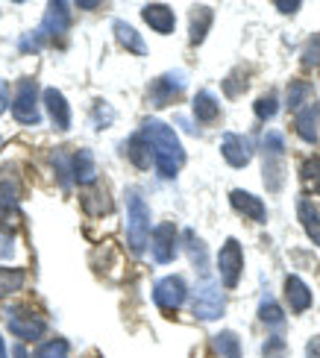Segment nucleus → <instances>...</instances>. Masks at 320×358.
Masks as SVG:
<instances>
[{
  "label": "nucleus",
  "instance_id": "nucleus-1",
  "mask_svg": "<svg viewBox=\"0 0 320 358\" xmlns=\"http://www.w3.org/2000/svg\"><path fill=\"white\" fill-rule=\"evenodd\" d=\"M141 138L150 144V153H153V162L159 168V176L162 179H174L179 173V168L186 165V150L176 138V132L162 124V121H144L141 124Z\"/></svg>",
  "mask_w": 320,
  "mask_h": 358
},
{
  "label": "nucleus",
  "instance_id": "nucleus-2",
  "mask_svg": "<svg viewBox=\"0 0 320 358\" xmlns=\"http://www.w3.org/2000/svg\"><path fill=\"white\" fill-rule=\"evenodd\" d=\"M127 241L135 256H141L150 241V208L139 191H127Z\"/></svg>",
  "mask_w": 320,
  "mask_h": 358
},
{
  "label": "nucleus",
  "instance_id": "nucleus-3",
  "mask_svg": "<svg viewBox=\"0 0 320 358\" xmlns=\"http://www.w3.org/2000/svg\"><path fill=\"white\" fill-rule=\"evenodd\" d=\"M12 115H15V121L24 124V127H36L41 121L36 80H21L18 83V92H15V100H12Z\"/></svg>",
  "mask_w": 320,
  "mask_h": 358
},
{
  "label": "nucleus",
  "instance_id": "nucleus-4",
  "mask_svg": "<svg viewBox=\"0 0 320 358\" xmlns=\"http://www.w3.org/2000/svg\"><path fill=\"white\" fill-rule=\"evenodd\" d=\"M226 308V296L211 279H203L194 291V315L200 320H218Z\"/></svg>",
  "mask_w": 320,
  "mask_h": 358
},
{
  "label": "nucleus",
  "instance_id": "nucleus-5",
  "mask_svg": "<svg viewBox=\"0 0 320 358\" xmlns=\"http://www.w3.org/2000/svg\"><path fill=\"white\" fill-rule=\"evenodd\" d=\"M241 267H244V252H241V244L235 238H230L221 252H218V273H221V282L223 288H235L238 279H241Z\"/></svg>",
  "mask_w": 320,
  "mask_h": 358
},
{
  "label": "nucleus",
  "instance_id": "nucleus-6",
  "mask_svg": "<svg viewBox=\"0 0 320 358\" xmlns=\"http://www.w3.org/2000/svg\"><path fill=\"white\" fill-rule=\"evenodd\" d=\"M186 296H188V288H186V282H182L179 276H165L156 282V288H153V300L162 311H167V315H174V311L186 303Z\"/></svg>",
  "mask_w": 320,
  "mask_h": 358
},
{
  "label": "nucleus",
  "instance_id": "nucleus-7",
  "mask_svg": "<svg viewBox=\"0 0 320 358\" xmlns=\"http://www.w3.org/2000/svg\"><path fill=\"white\" fill-rule=\"evenodd\" d=\"M6 326L15 338L21 341H39L44 335V320L36 315H27L24 308H9L6 311Z\"/></svg>",
  "mask_w": 320,
  "mask_h": 358
},
{
  "label": "nucleus",
  "instance_id": "nucleus-8",
  "mask_svg": "<svg viewBox=\"0 0 320 358\" xmlns=\"http://www.w3.org/2000/svg\"><path fill=\"white\" fill-rule=\"evenodd\" d=\"M182 88H186V77H182L179 71L165 73V77H159L153 85H150V103H153L156 109H162L182 94Z\"/></svg>",
  "mask_w": 320,
  "mask_h": 358
},
{
  "label": "nucleus",
  "instance_id": "nucleus-9",
  "mask_svg": "<svg viewBox=\"0 0 320 358\" xmlns=\"http://www.w3.org/2000/svg\"><path fill=\"white\" fill-rule=\"evenodd\" d=\"M221 153L232 168H244V165H250V159H253V141L244 136H235V132H226L221 141Z\"/></svg>",
  "mask_w": 320,
  "mask_h": 358
},
{
  "label": "nucleus",
  "instance_id": "nucleus-10",
  "mask_svg": "<svg viewBox=\"0 0 320 358\" xmlns=\"http://www.w3.org/2000/svg\"><path fill=\"white\" fill-rule=\"evenodd\" d=\"M68 27H71L68 3H50L48 12H44V21H41L39 36L41 38H59V36L68 33Z\"/></svg>",
  "mask_w": 320,
  "mask_h": 358
},
{
  "label": "nucleus",
  "instance_id": "nucleus-11",
  "mask_svg": "<svg viewBox=\"0 0 320 358\" xmlns=\"http://www.w3.org/2000/svg\"><path fill=\"white\" fill-rule=\"evenodd\" d=\"M176 256V227L174 223H159L153 229V259L159 264L174 262Z\"/></svg>",
  "mask_w": 320,
  "mask_h": 358
},
{
  "label": "nucleus",
  "instance_id": "nucleus-12",
  "mask_svg": "<svg viewBox=\"0 0 320 358\" xmlns=\"http://www.w3.org/2000/svg\"><path fill=\"white\" fill-rule=\"evenodd\" d=\"M230 203H232V208H235L238 215L250 217V220H256V223H265V220H267V208H265V203L258 200L256 194H250V191L235 188V191L230 194Z\"/></svg>",
  "mask_w": 320,
  "mask_h": 358
},
{
  "label": "nucleus",
  "instance_id": "nucleus-13",
  "mask_svg": "<svg viewBox=\"0 0 320 358\" xmlns=\"http://www.w3.org/2000/svg\"><path fill=\"white\" fill-rule=\"evenodd\" d=\"M294 124H297L300 138L309 141V144H314V141L320 138V103H309V106L297 109Z\"/></svg>",
  "mask_w": 320,
  "mask_h": 358
},
{
  "label": "nucleus",
  "instance_id": "nucleus-14",
  "mask_svg": "<svg viewBox=\"0 0 320 358\" xmlns=\"http://www.w3.org/2000/svg\"><path fill=\"white\" fill-rule=\"evenodd\" d=\"M44 106H48V115H50V121L59 132H65L71 127V109H68V100L65 94L59 92V88H48L44 92Z\"/></svg>",
  "mask_w": 320,
  "mask_h": 358
},
{
  "label": "nucleus",
  "instance_id": "nucleus-15",
  "mask_svg": "<svg viewBox=\"0 0 320 358\" xmlns=\"http://www.w3.org/2000/svg\"><path fill=\"white\" fill-rule=\"evenodd\" d=\"M285 296H288V306H291L294 315H302L306 308H312V291L306 288V282L300 276L285 279Z\"/></svg>",
  "mask_w": 320,
  "mask_h": 358
},
{
  "label": "nucleus",
  "instance_id": "nucleus-16",
  "mask_svg": "<svg viewBox=\"0 0 320 358\" xmlns=\"http://www.w3.org/2000/svg\"><path fill=\"white\" fill-rule=\"evenodd\" d=\"M141 15H144V21L156 29V33H174V27H176V21H174V12H171V6H165V3H147L144 9H141Z\"/></svg>",
  "mask_w": 320,
  "mask_h": 358
},
{
  "label": "nucleus",
  "instance_id": "nucleus-17",
  "mask_svg": "<svg viewBox=\"0 0 320 358\" xmlns=\"http://www.w3.org/2000/svg\"><path fill=\"white\" fill-rule=\"evenodd\" d=\"M194 117L200 124H215L221 117V106H218V97L211 92H197L194 94Z\"/></svg>",
  "mask_w": 320,
  "mask_h": 358
},
{
  "label": "nucleus",
  "instance_id": "nucleus-18",
  "mask_svg": "<svg viewBox=\"0 0 320 358\" xmlns=\"http://www.w3.org/2000/svg\"><path fill=\"white\" fill-rule=\"evenodd\" d=\"M71 176L77 179L80 185H91L97 179V168H95V156H91V150H80L71 159Z\"/></svg>",
  "mask_w": 320,
  "mask_h": 358
},
{
  "label": "nucleus",
  "instance_id": "nucleus-19",
  "mask_svg": "<svg viewBox=\"0 0 320 358\" xmlns=\"http://www.w3.org/2000/svg\"><path fill=\"white\" fill-rule=\"evenodd\" d=\"M211 21H215V12H211L209 6H194L191 9V24H188V38L191 44H200L209 33Z\"/></svg>",
  "mask_w": 320,
  "mask_h": 358
},
{
  "label": "nucleus",
  "instance_id": "nucleus-20",
  "mask_svg": "<svg viewBox=\"0 0 320 358\" xmlns=\"http://www.w3.org/2000/svg\"><path fill=\"white\" fill-rule=\"evenodd\" d=\"M115 38H118V44L120 48H127L130 53H135V56H144L147 53V44H144V38L135 33V29L127 24V21H115Z\"/></svg>",
  "mask_w": 320,
  "mask_h": 358
},
{
  "label": "nucleus",
  "instance_id": "nucleus-21",
  "mask_svg": "<svg viewBox=\"0 0 320 358\" xmlns=\"http://www.w3.org/2000/svg\"><path fill=\"white\" fill-rule=\"evenodd\" d=\"M297 215H300V223H302V229H306V235L320 247V212H317V206L309 200H300Z\"/></svg>",
  "mask_w": 320,
  "mask_h": 358
},
{
  "label": "nucleus",
  "instance_id": "nucleus-22",
  "mask_svg": "<svg viewBox=\"0 0 320 358\" xmlns=\"http://www.w3.org/2000/svg\"><path fill=\"white\" fill-rule=\"evenodd\" d=\"M127 156L139 171H147L150 165H153V153H150V144L141 138V132L127 141Z\"/></svg>",
  "mask_w": 320,
  "mask_h": 358
},
{
  "label": "nucleus",
  "instance_id": "nucleus-23",
  "mask_svg": "<svg viewBox=\"0 0 320 358\" xmlns=\"http://www.w3.org/2000/svg\"><path fill=\"white\" fill-rule=\"evenodd\" d=\"M265 185L267 191H282L285 185V168H282V156L277 153H265Z\"/></svg>",
  "mask_w": 320,
  "mask_h": 358
},
{
  "label": "nucleus",
  "instance_id": "nucleus-24",
  "mask_svg": "<svg viewBox=\"0 0 320 358\" xmlns=\"http://www.w3.org/2000/svg\"><path fill=\"white\" fill-rule=\"evenodd\" d=\"M186 250H188V259H191V264L197 267V273H203L206 276V271H209V252H206V244L197 238V232H186Z\"/></svg>",
  "mask_w": 320,
  "mask_h": 358
},
{
  "label": "nucleus",
  "instance_id": "nucleus-25",
  "mask_svg": "<svg viewBox=\"0 0 320 358\" xmlns=\"http://www.w3.org/2000/svg\"><path fill=\"white\" fill-rule=\"evenodd\" d=\"M83 206L88 215H109L112 212V200H109V191L106 188H91L83 194Z\"/></svg>",
  "mask_w": 320,
  "mask_h": 358
},
{
  "label": "nucleus",
  "instance_id": "nucleus-26",
  "mask_svg": "<svg viewBox=\"0 0 320 358\" xmlns=\"http://www.w3.org/2000/svg\"><path fill=\"white\" fill-rule=\"evenodd\" d=\"M300 182L309 194H320V156H312L300 165Z\"/></svg>",
  "mask_w": 320,
  "mask_h": 358
},
{
  "label": "nucleus",
  "instance_id": "nucleus-27",
  "mask_svg": "<svg viewBox=\"0 0 320 358\" xmlns=\"http://www.w3.org/2000/svg\"><path fill=\"white\" fill-rule=\"evenodd\" d=\"M215 350L221 358H241V341L235 332H221L215 335Z\"/></svg>",
  "mask_w": 320,
  "mask_h": 358
},
{
  "label": "nucleus",
  "instance_id": "nucleus-28",
  "mask_svg": "<svg viewBox=\"0 0 320 358\" xmlns=\"http://www.w3.org/2000/svg\"><path fill=\"white\" fill-rule=\"evenodd\" d=\"M24 282H27L24 271H4V267H0V300L12 296L15 291H21Z\"/></svg>",
  "mask_w": 320,
  "mask_h": 358
},
{
  "label": "nucleus",
  "instance_id": "nucleus-29",
  "mask_svg": "<svg viewBox=\"0 0 320 358\" xmlns=\"http://www.w3.org/2000/svg\"><path fill=\"white\" fill-rule=\"evenodd\" d=\"M258 320H262L265 326H270V329H282V308L270 300V296H265L262 306H258Z\"/></svg>",
  "mask_w": 320,
  "mask_h": 358
},
{
  "label": "nucleus",
  "instance_id": "nucleus-30",
  "mask_svg": "<svg viewBox=\"0 0 320 358\" xmlns=\"http://www.w3.org/2000/svg\"><path fill=\"white\" fill-rule=\"evenodd\" d=\"M312 94V85L309 83H291L288 85V109L291 112H297V109H302V100H306Z\"/></svg>",
  "mask_w": 320,
  "mask_h": 358
},
{
  "label": "nucleus",
  "instance_id": "nucleus-31",
  "mask_svg": "<svg viewBox=\"0 0 320 358\" xmlns=\"http://www.w3.org/2000/svg\"><path fill=\"white\" fill-rule=\"evenodd\" d=\"M68 341H62V338H53V341H48V344H41L39 347V352H36V358H68Z\"/></svg>",
  "mask_w": 320,
  "mask_h": 358
},
{
  "label": "nucleus",
  "instance_id": "nucleus-32",
  "mask_svg": "<svg viewBox=\"0 0 320 358\" xmlns=\"http://www.w3.org/2000/svg\"><path fill=\"white\" fill-rule=\"evenodd\" d=\"M277 112H279L277 94H265V97L256 100V117H258V121H270V117L277 115Z\"/></svg>",
  "mask_w": 320,
  "mask_h": 358
},
{
  "label": "nucleus",
  "instance_id": "nucleus-33",
  "mask_svg": "<svg viewBox=\"0 0 320 358\" xmlns=\"http://www.w3.org/2000/svg\"><path fill=\"white\" fill-rule=\"evenodd\" d=\"M15 203H18V182H12V179H6V182H0V208H15Z\"/></svg>",
  "mask_w": 320,
  "mask_h": 358
},
{
  "label": "nucleus",
  "instance_id": "nucleus-34",
  "mask_svg": "<svg viewBox=\"0 0 320 358\" xmlns=\"http://www.w3.org/2000/svg\"><path fill=\"white\" fill-rule=\"evenodd\" d=\"M302 65L306 68H317L320 65V36L306 41V48H302Z\"/></svg>",
  "mask_w": 320,
  "mask_h": 358
},
{
  "label": "nucleus",
  "instance_id": "nucleus-35",
  "mask_svg": "<svg viewBox=\"0 0 320 358\" xmlns=\"http://www.w3.org/2000/svg\"><path fill=\"white\" fill-rule=\"evenodd\" d=\"M265 153H277V156L285 153V141H282V136H279L277 129L265 132Z\"/></svg>",
  "mask_w": 320,
  "mask_h": 358
},
{
  "label": "nucleus",
  "instance_id": "nucleus-36",
  "mask_svg": "<svg viewBox=\"0 0 320 358\" xmlns=\"http://www.w3.org/2000/svg\"><path fill=\"white\" fill-rule=\"evenodd\" d=\"M53 165H56L59 176H62V185L68 188V185H71V162L62 156V150H56V153H53Z\"/></svg>",
  "mask_w": 320,
  "mask_h": 358
},
{
  "label": "nucleus",
  "instance_id": "nucleus-37",
  "mask_svg": "<svg viewBox=\"0 0 320 358\" xmlns=\"http://www.w3.org/2000/svg\"><path fill=\"white\" fill-rule=\"evenodd\" d=\"M95 121H97V127L103 129V127H109L112 121H115V112L109 109V103H97V109H95Z\"/></svg>",
  "mask_w": 320,
  "mask_h": 358
},
{
  "label": "nucleus",
  "instance_id": "nucleus-38",
  "mask_svg": "<svg viewBox=\"0 0 320 358\" xmlns=\"http://www.w3.org/2000/svg\"><path fill=\"white\" fill-rule=\"evenodd\" d=\"M265 358H285V341L282 338H267Z\"/></svg>",
  "mask_w": 320,
  "mask_h": 358
},
{
  "label": "nucleus",
  "instance_id": "nucleus-39",
  "mask_svg": "<svg viewBox=\"0 0 320 358\" xmlns=\"http://www.w3.org/2000/svg\"><path fill=\"white\" fill-rule=\"evenodd\" d=\"M15 256V238L9 232H0V262H9Z\"/></svg>",
  "mask_w": 320,
  "mask_h": 358
},
{
  "label": "nucleus",
  "instance_id": "nucleus-40",
  "mask_svg": "<svg viewBox=\"0 0 320 358\" xmlns=\"http://www.w3.org/2000/svg\"><path fill=\"white\" fill-rule=\"evenodd\" d=\"M6 106H9V85L6 80H0V115L6 112Z\"/></svg>",
  "mask_w": 320,
  "mask_h": 358
},
{
  "label": "nucleus",
  "instance_id": "nucleus-41",
  "mask_svg": "<svg viewBox=\"0 0 320 358\" xmlns=\"http://www.w3.org/2000/svg\"><path fill=\"white\" fill-rule=\"evenodd\" d=\"M277 9L285 12V15H291V12L300 9V3H297V0H277Z\"/></svg>",
  "mask_w": 320,
  "mask_h": 358
},
{
  "label": "nucleus",
  "instance_id": "nucleus-42",
  "mask_svg": "<svg viewBox=\"0 0 320 358\" xmlns=\"http://www.w3.org/2000/svg\"><path fill=\"white\" fill-rule=\"evenodd\" d=\"M306 355H309V358H320V335L309 341V347H306Z\"/></svg>",
  "mask_w": 320,
  "mask_h": 358
},
{
  "label": "nucleus",
  "instance_id": "nucleus-43",
  "mask_svg": "<svg viewBox=\"0 0 320 358\" xmlns=\"http://www.w3.org/2000/svg\"><path fill=\"white\" fill-rule=\"evenodd\" d=\"M15 358H29V355H27V350H24V347H15Z\"/></svg>",
  "mask_w": 320,
  "mask_h": 358
},
{
  "label": "nucleus",
  "instance_id": "nucleus-44",
  "mask_svg": "<svg viewBox=\"0 0 320 358\" xmlns=\"http://www.w3.org/2000/svg\"><path fill=\"white\" fill-rule=\"evenodd\" d=\"M0 358H9V352H6V344H4V338H0Z\"/></svg>",
  "mask_w": 320,
  "mask_h": 358
}]
</instances>
